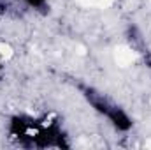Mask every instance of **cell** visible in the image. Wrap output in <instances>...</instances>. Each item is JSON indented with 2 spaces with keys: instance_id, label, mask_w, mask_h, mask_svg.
<instances>
[{
  "instance_id": "cell-1",
  "label": "cell",
  "mask_w": 151,
  "mask_h": 150,
  "mask_svg": "<svg viewBox=\"0 0 151 150\" xmlns=\"http://www.w3.org/2000/svg\"><path fill=\"white\" fill-rule=\"evenodd\" d=\"M9 138L23 149H69L70 141L62 122L51 117L14 115L7 124Z\"/></svg>"
},
{
  "instance_id": "cell-2",
  "label": "cell",
  "mask_w": 151,
  "mask_h": 150,
  "mask_svg": "<svg viewBox=\"0 0 151 150\" xmlns=\"http://www.w3.org/2000/svg\"><path fill=\"white\" fill-rule=\"evenodd\" d=\"M83 99L91 106V110L99 113L102 118L107 120L109 125H113L118 133H128L134 127V118L121 104H118L113 97L104 94L102 90L91 87V85H77Z\"/></svg>"
},
{
  "instance_id": "cell-3",
  "label": "cell",
  "mask_w": 151,
  "mask_h": 150,
  "mask_svg": "<svg viewBox=\"0 0 151 150\" xmlns=\"http://www.w3.org/2000/svg\"><path fill=\"white\" fill-rule=\"evenodd\" d=\"M28 9L37 11V12H47L49 11V0H21Z\"/></svg>"
}]
</instances>
